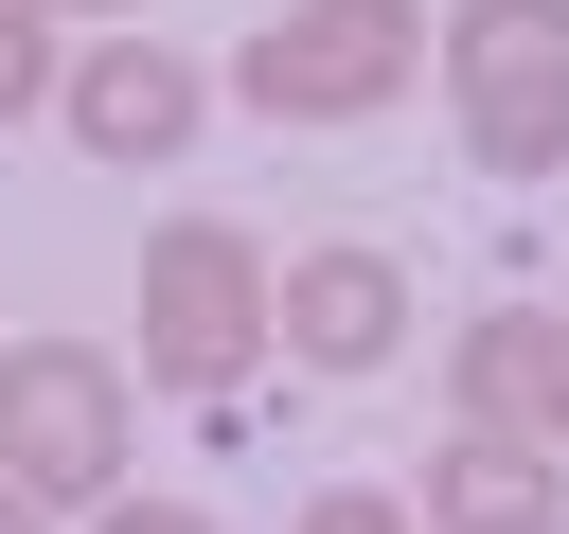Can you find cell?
<instances>
[{"instance_id":"obj_1","label":"cell","mask_w":569,"mask_h":534,"mask_svg":"<svg viewBox=\"0 0 569 534\" xmlns=\"http://www.w3.org/2000/svg\"><path fill=\"white\" fill-rule=\"evenodd\" d=\"M0 481L53 498V516L124 498V481H142V374H124L107 338H18V356H0Z\"/></svg>"},{"instance_id":"obj_2","label":"cell","mask_w":569,"mask_h":534,"mask_svg":"<svg viewBox=\"0 0 569 534\" xmlns=\"http://www.w3.org/2000/svg\"><path fill=\"white\" fill-rule=\"evenodd\" d=\"M445 107L480 178H569V0H445Z\"/></svg>"},{"instance_id":"obj_3","label":"cell","mask_w":569,"mask_h":534,"mask_svg":"<svg viewBox=\"0 0 569 534\" xmlns=\"http://www.w3.org/2000/svg\"><path fill=\"white\" fill-rule=\"evenodd\" d=\"M409 71H427V0H284V18L231 53V89H249L267 125H373Z\"/></svg>"},{"instance_id":"obj_4","label":"cell","mask_w":569,"mask_h":534,"mask_svg":"<svg viewBox=\"0 0 569 534\" xmlns=\"http://www.w3.org/2000/svg\"><path fill=\"white\" fill-rule=\"evenodd\" d=\"M267 356V249L231 214H178L142 249V392H231Z\"/></svg>"},{"instance_id":"obj_5","label":"cell","mask_w":569,"mask_h":534,"mask_svg":"<svg viewBox=\"0 0 569 534\" xmlns=\"http://www.w3.org/2000/svg\"><path fill=\"white\" fill-rule=\"evenodd\" d=\"M267 356H302V374H391L409 356V267L391 249H284L267 267Z\"/></svg>"},{"instance_id":"obj_6","label":"cell","mask_w":569,"mask_h":534,"mask_svg":"<svg viewBox=\"0 0 569 534\" xmlns=\"http://www.w3.org/2000/svg\"><path fill=\"white\" fill-rule=\"evenodd\" d=\"M53 107H71L89 160H178L196 107H213V71H196L178 36H71V53H53Z\"/></svg>"},{"instance_id":"obj_7","label":"cell","mask_w":569,"mask_h":534,"mask_svg":"<svg viewBox=\"0 0 569 534\" xmlns=\"http://www.w3.org/2000/svg\"><path fill=\"white\" fill-rule=\"evenodd\" d=\"M569 498V463L533 445V427H445V463H427V534H516V516H551Z\"/></svg>"},{"instance_id":"obj_8","label":"cell","mask_w":569,"mask_h":534,"mask_svg":"<svg viewBox=\"0 0 569 534\" xmlns=\"http://www.w3.org/2000/svg\"><path fill=\"white\" fill-rule=\"evenodd\" d=\"M551 356H569V320L480 303V320H462V427H533V409H551Z\"/></svg>"},{"instance_id":"obj_9","label":"cell","mask_w":569,"mask_h":534,"mask_svg":"<svg viewBox=\"0 0 569 534\" xmlns=\"http://www.w3.org/2000/svg\"><path fill=\"white\" fill-rule=\"evenodd\" d=\"M302 534H427V516H409L391 481H320V498H302Z\"/></svg>"},{"instance_id":"obj_10","label":"cell","mask_w":569,"mask_h":534,"mask_svg":"<svg viewBox=\"0 0 569 534\" xmlns=\"http://www.w3.org/2000/svg\"><path fill=\"white\" fill-rule=\"evenodd\" d=\"M18 107H53V36H36V0H0V125Z\"/></svg>"},{"instance_id":"obj_11","label":"cell","mask_w":569,"mask_h":534,"mask_svg":"<svg viewBox=\"0 0 569 534\" xmlns=\"http://www.w3.org/2000/svg\"><path fill=\"white\" fill-rule=\"evenodd\" d=\"M89 534H213L196 498H89Z\"/></svg>"},{"instance_id":"obj_12","label":"cell","mask_w":569,"mask_h":534,"mask_svg":"<svg viewBox=\"0 0 569 534\" xmlns=\"http://www.w3.org/2000/svg\"><path fill=\"white\" fill-rule=\"evenodd\" d=\"M533 445H551V463H569V356H551V409H533Z\"/></svg>"},{"instance_id":"obj_13","label":"cell","mask_w":569,"mask_h":534,"mask_svg":"<svg viewBox=\"0 0 569 534\" xmlns=\"http://www.w3.org/2000/svg\"><path fill=\"white\" fill-rule=\"evenodd\" d=\"M0 534H53V498H18V481H0Z\"/></svg>"},{"instance_id":"obj_14","label":"cell","mask_w":569,"mask_h":534,"mask_svg":"<svg viewBox=\"0 0 569 534\" xmlns=\"http://www.w3.org/2000/svg\"><path fill=\"white\" fill-rule=\"evenodd\" d=\"M36 18H142V0H36Z\"/></svg>"},{"instance_id":"obj_15","label":"cell","mask_w":569,"mask_h":534,"mask_svg":"<svg viewBox=\"0 0 569 534\" xmlns=\"http://www.w3.org/2000/svg\"><path fill=\"white\" fill-rule=\"evenodd\" d=\"M516 534H569V498H551V516H516Z\"/></svg>"}]
</instances>
